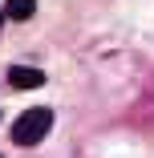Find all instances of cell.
Here are the masks:
<instances>
[{
    "mask_svg": "<svg viewBox=\"0 0 154 158\" xmlns=\"http://www.w3.org/2000/svg\"><path fill=\"white\" fill-rule=\"evenodd\" d=\"M49 126H53V110L37 106V110H28V114L16 118V126H12V142H16V146H37V142L49 134Z\"/></svg>",
    "mask_w": 154,
    "mask_h": 158,
    "instance_id": "obj_1",
    "label": "cell"
},
{
    "mask_svg": "<svg viewBox=\"0 0 154 158\" xmlns=\"http://www.w3.org/2000/svg\"><path fill=\"white\" fill-rule=\"evenodd\" d=\"M8 81H12L16 89H41V85H45V73H41V69H24V65H12V69H8Z\"/></svg>",
    "mask_w": 154,
    "mask_h": 158,
    "instance_id": "obj_2",
    "label": "cell"
},
{
    "mask_svg": "<svg viewBox=\"0 0 154 158\" xmlns=\"http://www.w3.org/2000/svg\"><path fill=\"white\" fill-rule=\"evenodd\" d=\"M37 12V0H8L4 4V16H12V20H28Z\"/></svg>",
    "mask_w": 154,
    "mask_h": 158,
    "instance_id": "obj_3",
    "label": "cell"
},
{
    "mask_svg": "<svg viewBox=\"0 0 154 158\" xmlns=\"http://www.w3.org/2000/svg\"><path fill=\"white\" fill-rule=\"evenodd\" d=\"M0 20H4V8H0Z\"/></svg>",
    "mask_w": 154,
    "mask_h": 158,
    "instance_id": "obj_4",
    "label": "cell"
}]
</instances>
